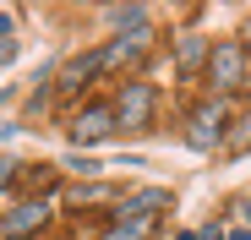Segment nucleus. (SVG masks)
I'll return each mask as SVG.
<instances>
[{"mask_svg":"<svg viewBox=\"0 0 251 240\" xmlns=\"http://www.w3.org/2000/svg\"><path fill=\"white\" fill-rule=\"evenodd\" d=\"M224 153H251V115H240V120H235V131H229Z\"/></svg>","mask_w":251,"mask_h":240,"instance_id":"obj_11","label":"nucleus"},{"mask_svg":"<svg viewBox=\"0 0 251 240\" xmlns=\"http://www.w3.org/2000/svg\"><path fill=\"white\" fill-rule=\"evenodd\" d=\"M50 224V202L44 196H33V202H11V213H6V240H22V235H33V229H44Z\"/></svg>","mask_w":251,"mask_h":240,"instance_id":"obj_6","label":"nucleus"},{"mask_svg":"<svg viewBox=\"0 0 251 240\" xmlns=\"http://www.w3.org/2000/svg\"><path fill=\"white\" fill-rule=\"evenodd\" d=\"M153 208H170V191H142L126 202V213H137V218H153Z\"/></svg>","mask_w":251,"mask_h":240,"instance_id":"obj_10","label":"nucleus"},{"mask_svg":"<svg viewBox=\"0 0 251 240\" xmlns=\"http://www.w3.org/2000/svg\"><path fill=\"white\" fill-rule=\"evenodd\" d=\"M115 126H120V115H115L109 104H88V109L71 120V142H76V147H93V142L115 137Z\"/></svg>","mask_w":251,"mask_h":240,"instance_id":"obj_3","label":"nucleus"},{"mask_svg":"<svg viewBox=\"0 0 251 240\" xmlns=\"http://www.w3.org/2000/svg\"><path fill=\"white\" fill-rule=\"evenodd\" d=\"M246 76H251L246 44H213V60H207V82H213V93H240Z\"/></svg>","mask_w":251,"mask_h":240,"instance_id":"obj_1","label":"nucleus"},{"mask_svg":"<svg viewBox=\"0 0 251 240\" xmlns=\"http://www.w3.org/2000/svg\"><path fill=\"white\" fill-rule=\"evenodd\" d=\"M153 235V218H137V213H120L115 224H109V235L104 240H148Z\"/></svg>","mask_w":251,"mask_h":240,"instance_id":"obj_8","label":"nucleus"},{"mask_svg":"<svg viewBox=\"0 0 251 240\" xmlns=\"http://www.w3.org/2000/svg\"><path fill=\"white\" fill-rule=\"evenodd\" d=\"M99 71H104V49H99V55H82V60H71V66L60 71V93L88 88V76H99Z\"/></svg>","mask_w":251,"mask_h":240,"instance_id":"obj_7","label":"nucleus"},{"mask_svg":"<svg viewBox=\"0 0 251 240\" xmlns=\"http://www.w3.org/2000/svg\"><path fill=\"white\" fill-rule=\"evenodd\" d=\"M115 115H120L126 131H142L148 120H153V88L148 82H126L120 98H115Z\"/></svg>","mask_w":251,"mask_h":240,"instance_id":"obj_4","label":"nucleus"},{"mask_svg":"<svg viewBox=\"0 0 251 240\" xmlns=\"http://www.w3.org/2000/svg\"><path fill=\"white\" fill-rule=\"evenodd\" d=\"M207 60H213V44H207V38H197V33L180 38V66H186V71H197V66L207 71Z\"/></svg>","mask_w":251,"mask_h":240,"instance_id":"obj_9","label":"nucleus"},{"mask_svg":"<svg viewBox=\"0 0 251 240\" xmlns=\"http://www.w3.org/2000/svg\"><path fill=\"white\" fill-rule=\"evenodd\" d=\"M153 49V27H137V33H120L115 44L104 49V71H120V66H137L142 55Z\"/></svg>","mask_w":251,"mask_h":240,"instance_id":"obj_5","label":"nucleus"},{"mask_svg":"<svg viewBox=\"0 0 251 240\" xmlns=\"http://www.w3.org/2000/svg\"><path fill=\"white\" fill-rule=\"evenodd\" d=\"M224 120H229V109H224V104H197V109L186 115V142H191L197 153H207V147H224V142H229Z\"/></svg>","mask_w":251,"mask_h":240,"instance_id":"obj_2","label":"nucleus"}]
</instances>
